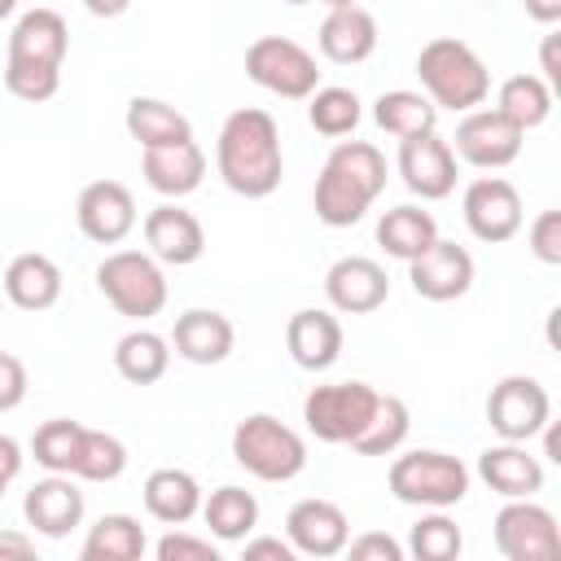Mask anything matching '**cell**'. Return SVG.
I'll use <instances>...</instances> for the list:
<instances>
[{
	"instance_id": "1",
	"label": "cell",
	"mask_w": 561,
	"mask_h": 561,
	"mask_svg": "<svg viewBox=\"0 0 561 561\" xmlns=\"http://www.w3.org/2000/svg\"><path fill=\"white\" fill-rule=\"evenodd\" d=\"M215 167L219 180L237 197H272L285 180V153H280V127L267 110L241 105L224 118L219 140H215Z\"/></svg>"
},
{
	"instance_id": "2",
	"label": "cell",
	"mask_w": 561,
	"mask_h": 561,
	"mask_svg": "<svg viewBox=\"0 0 561 561\" xmlns=\"http://www.w3.org/2000/svg\"><path fill=\"white\" fill-rule=\"evenodd\" d=\"M386 188V153L368 140H337L316 175V219L324 228H351Z\"/></svg>"
},
{
	"instance_id": "3",
	"label": "cell",
	"mask_w": 561,
	"mask_h": 561,
	"mask_svg": "<svg viewBox=\"0 0 561 561\" xmlns=\"http://www.w3.org/2000/svg\"><path fill=\"white\" fill-rule=\"evenodd\" d=\"M416 79H421L425 96L438 110H451V114H469L491 96L486 61L456 35H434L416 53Z\"/></svg>"
},
{
	"instance_id": "4",
	"label": "cell",
	"mask_w": 561,
	"mask_h": 561,
	"mask_svg": "<svg viewBox=\"0 0 561 561\" xmlns=\"http://www.w3.org/2000/svg\"><path fill=\"white\" fill-rule=\"evenodd\" d=\"M232 460L259 482H289L307 469V443L272 412H250L232 430Z\"/></svg>"
},
{
	"instance_id": "5",
	"label": "cell",
	"mask_w": 561,
	"mask_h": 561,
	"mask_svg": "<svg viewBox=\"0 0 561 561\" xmlns=\"http://www.w3.org/2000/svg\"><path fill=\"white\" fill-rule=\"evenodd\" d=\"M386 486L399 504H416V508H451L469 495V469L465 460L434 451V447H416L390 460Z\"/></svg>"
},
{
	"instance_id": "6",
	"label": "cell",
	"mask_w": 561,
	"mask_h": 561,
	"mask_svg": "<svg viewBox=\"0 0 561 561\" xmlns=\"http://www.w3.org/2000/svg\"><path fill=\"white\" fill-rule=\"evenodd\" d=\"M96 289L101 298L127 316V320H149L167 307V276L162 263L145 250H114L96 263Z\"/></svg>"
},
{
	"instance_id": "7",
	"label": "cell",
	"mask_w": 561,
	"mask_h": 561,
	"mask_svg": "<svg viewBox=\"0 0 561 561\" xmlns=\"http://www.w3.org/2000/svg\"><path fill=\"white\" fill-rule=\"evenodd\" d=\"M245 75H250V83H259L263 92H272L280 101H307L320 88L316 57L289 35H259L245 48Z\"/></svg>"
},
{
	"instance_id": "8",
	"label": "cell",
	"mask_w": 561,
	"mask_h": 561,
	"mask_svg": "<svg viewBox=\"0 0 561 561\" xmlns=\"http://www.w3.org/2000/svg\"><path fill=\"white\" fill-rule=\"evenodd\" d=\"M377 394L368 381H329L311 386L302 399V421L320 443H355L377 408Z\"/></svg>"
},
{
	"instance_id": "9",
	"label": "cell",
	"mask_w": 561,
	"mask_h": 561,
	"mask_svg": "<svg viewBox=\"0 0 561 561\" xmlns=\"http://www.w3.org/2000/svg\"><path fill=\"white\" fill-rule=\"evenodd\" d=\"M495 548L504 561H557L561 557V526L557 517L530 500H504L491 522Z\"/></svg>"
},
{
	"instance_id": "10",
	"label": "cell",
	"mask_w": 561,
	"mask_h": 561,
	"mask_svg": "<svg viewBox=\"0 0 561 561\" xmlns=\"http://www.w3.org/2000/svg\"><path fill=\"white\" fill-rule=\"evenodd\" d=\"M552 421V399L543 390V381L526 377V373H513V377H500L486 394V425L508 438V443H530L539 438V430Z\"/></svg>"
},
{
	"instance_id": "11",
	"label": "cell",
	"mask_w": 561,
	"mask_h": 561,
	"mask_svg": "<svg viewBox=\"0 0 561 561\" xmlns=\"http://www.w3.org/2000/svg\"><path fill=\"white\" fill-rule=\"evenodd\" d=\"M460 210H465V228L486 245H504L522 232V193L504 175H478L465 188Z\"/></svg>"
},
{
	"instance_id": "12",
	"label": "cell",
	"mask_w": 561,
	"mask_h": 561,
	"mask_svg": "<svg viewBox=\"0 0 561 561\" xmlns=\"http://www.w3.org/2000/svg\"><path fill=\"white\" fill-rule=\"evenodd\" d=\"M522 127H513L500 110H469L456 123V158L478 167V171H500L508 162H517L522 153Z\"/></svg>"
},
{
	"instance_id": "13",
	"label": "cell",
	"mask_w": 561,
	"mask_h": 561,
	"mask_svg": "<svg viewBox=\"0 0 561 561\" xmlns=\"http://www.w3.org/2000/svg\"><path fill=\"white\" fill-rule=\"evenodd\" d=\"M408 280L425 302H456L473 289V254L456 241L434 237V245L408 263Z\"/></svg>"
},
{
	"instance_id": "14",
	"label": "cell",
	"mask_w": 561,
	"mask_h": 561,
	"mask_svg": "<svg viewBox=\"0 0 561 561\" xmlns=\"http://www.w3.org/2000/svg\"><path fill=\"white\" fill-rule=\"evenodd\" d=\"M285 539L294 543L298 557L329 561V557H337V552L346 548L351 522H346L342 504L320 500V495H307V500H298V504L285 513Z\"/></svg>"
},
{
	"instance_id": "15",
	"label": "cell",
	"mask_w": 561,
	"mask_h": 561,
	"mask_svg": "<svg viewBox=\"0 0 561 561\" xmlns=\"http://www.w3.org/2000/svg\"><path fill=\"white\" fill-rule=\"evenodd\" d=\"M399 175L412 197L443 202L456 188V153L438 131L408 136V140H399Z\"/></svg>"
},
{
	"instance_id": "16",
	"label": "cell",
	"mask_w": 561,
	"mask_h": 561,
	"mask_svg": "<svg viewBox=\"0 0 561 561\" xmlns=\"http://www.w3.org/2000/svg\"><path fill=\"white\" fill-rule=\"evenodd\" d=\"M75 219L88 241L118 245L136 228V197L118 180H92V184H83V193L75 202Z\"/></svg>"
},
{
	"instance_id": "17",
	"label": "cell",
	"mask_w": 561,
	"mask_h": 561,
	"mask_svg": "<svg viewBox=\"0 0 561 561\" xmlns=\"http://www.w3.org/2000/svg\"><path fill=\"white\" fill-rule=\"evenodd\" d=\"M324 298L342 316H368L390 298V276L368 254H342L324 272Z\"/></svg>"
},
{
	"instance_id": "18",
	"label": "cell",
	"mask_w": 561,
	"mask_h": 561,
	"mask_svg": "<svg viewBox=\"0 0 561 561\" xmlns=\"http://www.w3.org/2000/svg\"><path fill=\"white\" fill-rule=\"evenodd\" d=\"M140 228H145L149 254L158 263H167V267H188V263H197L206 254V228H202V219L193 210L175 206V202L153 206Z\"/></svg>"
},
{
	"instance_id": "19",
	"label": "cell",
	"mask_w": 561,
	"mask_h": 561,
	"mask_svg": "<svg viewBox=\"0 0 561 561\" xmlns=\"http://www.w3.org/2000/svg\"><path fill=\"white\" fill-rule=\"evenodd\" d=\"M70 48V26L57 9H26L13 22L9 35V57L4 66H39V70H61Z\"/></svg>"
},
{
	"instance_id": "20",
	"label": "cell",
	"mask_w": 561,
	"mask_h": 561,
	"mask_svg": "<svg viewBox=\"0 0 561 561\" xmlns=\"http://www.w3.org/2000/svg\"><path fill=\"white\" fill-rule=\"evenodd\" d=\"M22 517L44 539H66L83 522V491L70 473H48L22 495Z\"/></svg>"
},
{
	"instance_id": "21",
	"label": "cell",
	"mask_w": 561,
	"mask_h": 561,
	"mask_svg": "<svg viewBox=\"0 0 561 561\" xmlns=\"http://www.w3.org/2000/svg\"><path fill=\"white\" fill-rule=\"evenodd\" d=\"M171 346L180 359L197 364V368H210V364H224L237 346V329L224 311H210V307H188L184 316H175V329H171Z\"/></svg>"
},
{
	"instance_id": "22",
	"label": "cell",
	"mask_w": 561,
	"mask_h": 561,
	"mask_svg": "<svg viewBox=\"0 0 561 561\" xmlns=\"http://www.w3.org/2000/svg\"><path fill=\"white\" fill-rule=\"evenodd\" d=\"M478 478L504 500H530L543 491V460L526 443L500 438L495 447L478 456Z\"/></svg>"
},
{
	"instance_id": "23",
	"label": "cell",
	"mask_w": 561,
	"mask_h": 561,
	"mask_svg": "<svg viewBox=\"0 0 561 561\" xmlns=\"http://www.w3.org/2000/svg\"><path fill=\"white\" fill-rule=\"evenodd\" d=\"M140 175L162 197H188L206 180V153L197 140L153 145V149H140Z\"/></svg>"
},
{
	"instance_id": "24",
	"label": "cell",
	"mask_w": 561,
	"mask_h": 561,
	"mask_svg": "<svg viewBox=\"0 0 561 561\" xmlns=\"http://www.w3.org/2000/svg\"><path fill=\"white\" fill-rule=\"evenodd\" d=\"M320 53L333 61V66H359L377 53V18L364 9V4H337L324 13L320 22Z\"/></svg>"
},
{
	"instance_id": "25",
	"label": "cell",
	"mask_w": 561,
	"mask_h": 561,
	"mask_svg": "<svg viewBox=\"0 0 561 561\" xmlns=\"http://www.w3.org/2000/svg\"><path fill=\"white\" fill-rule=\"evenodd\" d=\"M285 346H289V359L307 373H324L337 364L342 355V324L333 311H320V307H302L289 316L285 324Z\"/></svg>"
},
{
	"instance_id": "26",
	"label": "cell",
	"mask_w": 561,
	"mask_h": 561,
	"mask_svg": "<svg viewBox=\"0 0 561 561\" xmlns=\"http://www.w3.org/2000/svg\"><path fill=\"white\" fill-rule=\"evenodd\" d=\"M0 289L18 311H48L61 298V267L48 254L26 250V254L9 259V267L0 276Z\"/></svg>"
},
{
	"instance_id": "27",
	"label": "cell",
	"mask_w": 561,
	"mask_h": 561,
	"mask_svg": "<svg viewBox=\"0 0 561 561\" xmlns=\"http://www.w3.org/2000/svg\"><path fill=\"white\" fill-rule=\"evenodd\" d=\"M140 495H145V513L162 526H184L202 513V482L188 469H175V465L153 469L145 478Z\"/></svg>"
},
{
	"instance_id": "28",
	"label": "cell",
	"mask_w": 561,
	"mask_h": 561,
	"mask_svg": "<svg viewBox=\"0 0 561 561\" xmlns=\"http://www.w3.org/2000/svg\"><path fill=\"white\" fill-rule=\"evenodd\" d=\"M123 123H127V136H131L140 149L193 140V123H188V114H180L175 105H167V101H158V96H131Z\"/></svg>"
},
{
	"instance_id": "29",
	"label": "cell",
	"mask_w": 561,
	"mask_h": 561,
	"mask_svg": "<svg viewBox=\"0 0 561 561\" xmlns=\"http://www.w3.org/2000/svg\"><path fill=\"white\" fill-rule=\"evenodd\" d=\"M373 123L394 136V140H408V136H425L438 127V105L425 96V92H412V88H390L373 101Z\"/></svg>"
},
{
	"instance_id": "30",
	"label": "cell",
	"mask_w": 561,
	"mask_h": 561,
	"mask_svg": "<svg viewBox=\"0 0 561 561\" xmlns=\"http://www.w3.org/2000/svg\"><path fill=\"white\" fill-rule=\"evenodd\" d=\"M438 237V224L430 210L403 202V206H390L381 219H377V245L390 254V259H403L412 263L421 250H430Z\"/></svg>"
},
{
	"instance_id": "31",
	"label": "cell",
	"mask_w": 561,
	"mask_h": 561,
	"mask_svg": "<svg viewBox=\"0 0 561 561\" xmlns=\"http://www.w3.org/2000/svg\"><path fill=\"white\" fill-rule=\"evenodd\" d=\"M114 368L131 386H153L171 368V342L158 337L153 329H131L114 342Z\"/></svg>"
},
{
	"instance_id": "32",
	"label": "cell",
	"mask_w": 561,
	"mask_h": 561,
	"mask_svg": "<svg viewBox=\"0 0 561 561\" xmlns=\"http://www.w3.org/2000/svg\"><path fill=\"white\" fill-rule=\"evenodd\" d=\"M202 522L210 526V535L219 543H241L259 526V500H254V491L228 482V486L202 495Z\"/></svg>"
},
{
	"instance_id": "33",
	"label": "cell",
	"mask_w": 561,
	"mask_h": 561,
	"mask_svg": "<svg viewBox=\"0 0 561 561\" xmlns=\"http://www.w3.org/2000/svg\"><path fill=\"white\" fill-rule=\"evenodd\" d=\"M145 548H149L145 526L131 513H105L88 530L79 557L83 561H136V557H145Z\"/></svg>"
},
{
	"instance_id": "34",
	"label": "cell",
	"mask_w": 561,
	"mask_h": 561,
	"mask_svg": "<svg viewBox=\"0 0 561 561\" xmlns=\"http://www.w3.org/2000/svg\"><path fill=\"white\" fill-rule=\"evenodd\" d=\"M495 110H500L513 127L530 131V127L548 123V114H552V88H548L539 75H508V79L500 83V92H495Z\"/></svg>"
},
{
	"instance_id": "35",
	"label": "cell",
	"mask_w": 561,
	"mask_h": 561,
	"mask_svg": "<svg viewBox=\"0 0 561 561\" xmlns=\"http://www.w3.org/2000/svg\"><path fill=\"white\" fill-rule=\"evenodd\" d=\"M408 430H412L408 403H403L399 394H377V408H373L364 434H359L351 447H355L359 456H394V451L403 447Z\"/></svg>"
},
{
	"instance_id": "36",
	"label": "cell",
	"mask_w": 561,
	"mask_h": 561,
	"mask_svg": "<svg viewBox=\"0 0 561 561\" xmlns=\"http://www.w3.org/2000/svg\"><path fill=\"white\" fill-rule=\"evenodd\" d=\"M123 469H127V447H123V438L83 425V438H79L70 478H79V482H114V478H123Z\"/></svg>"
},
{
	"instance_id": "37",
	"label": "cell",
	"mask_w": 561,
	"mask_h": 561,
	"mask_svg": "<svg viewBox=\"0 0 561 561\" xmlns=\"http://www.w3.org/2000/svg\"><path fill=\"white\" fill-rule=\"evenodd\" d=\"M364 118V105L351 88H316L307 96V123L320 131V136H351Z\"/></svg>"
},
{
	"instance_id": "38",
	"label": "cell",
	"mask_w": 561,
	"mask_h": 561,
	"mask_svg": "<svg viewBox=\"0 0 561 561\" xmlns=\"http://www.w3.org/2000/svg\"><path fill=\"white\" fill-rule=\"evenodd\" d=\"M465 548L460 526L447 517V508H430L412 530H408V552L416 561H456Z\"/></svg>"
},
{
	"instance_id": "39",
	"label": "cell",
	"mask_w": 561,
	"mask_h": 561,
	"mask_svg": "<svg viewBox=\"0 0 561 561\" xmlns=\"http://www.w3.org/2000/svg\"><path fill=\"white\" fill-rule=\"evenodd\" d=\"M83 425L70 416H53L31 434V456L35 465H44L48 473H70L75 469V451H79Z\"/></svg>"
},
{
	"instance_id": "40",
	"label": "cell",
	"mask_w": 561,
	"mask_h": 561,
	"mask_svg": "<svg viewBox=\"0 0 561 561\" xmlns=\"http://www.w3.org/2000/svg\"><path fill=\"white\" fill-rule=\"evenodd\" d=\"M153 557L158 561H219V548L202 535H188V530H167L158 543H153Z\"/></svg>"
},
{
	"instance_id": "41",
	"label": "cell",
	"mask_w": 561,
	"mask_h": 561,
	"mask_svg": "<svg viewBox=\"0 0 561 561\" xmlns=\"http://www.w3.org/2000/svg\"><path fill=\"white\" fill-rule=\"evenodd\" d=\"M530 254L548 267H561V210H539L535 224L526 228Z\"/></svg>"
},
{
	"instance_id": "42",
	"label": "cell",
	"mask_w": 561,
	"mask_h": 561,
	"mask_svg": "<svg viewBox=\"0 0 561 561\" xmlns=\"http://www.w3.org/2000/svg\"><path fill=\"white\" fill-rule=\"evenodd\" d=\"M342 552H351L355 561H403V543L390 539V535H381V530H368V535L346 539Z\"/></svg>"
},
{
	"instance_id": "43",
	"label": "cell",
	"mask_w": 561,
	"mask_h": 561,
	"mask_svg": "<svg viewBox=\"0 0 561 561\" xmlns=\"http://www.w3.org/2000/svg\"><path fill=\"white\" fill-rule=\"evenodd\" d=\"M26 364L9 351H0V412H13L26 399Z\"/></svg>"
},
{
	"instance_id": "44",
	"label": "cell",
	"mask_w": 561,
	"mask_h": 561,
	"mask_svg": "<svg viewBox=\"0 0 561 561\" xmlns=\"http://www.w3.org/2000/svg\"><path fill=\"white\" fill-rule=\"evenodd\" d=\"M241 552H245V561H294L298 552H294V543L289 539H276V535H245L241 539Z\"/></svg>"
},
{
	"instance_id": "45",
	"label": "cell",
	"mask_w": 561,
	"mask_h": 561,
	"mask_svg": "<svg viewBox=\"0 0 561 561\" xmlns=\"http://www.w3.org/2000/svg\"><path fill=\"white\" fill-rule=\"evenodd\" d=\"M557 44H561V35H557V31H548V35H543V44H539V70H543L539 79H543L552 92L561 88V57H557Z\"/></svg>"
},
{
	"instance_id": "46",
	"label": "cell",
	"mask_w": 561,
	"mask_h": 561,
	"mask_svg": "<svg viewBox=\"0 0 561 561\" xmlns=\"http://www.w3.org/2000/svg\"><path fill=\"white\" fill-rule=\"evenodd\" d=\"M35 557V539L22 530H0V561H31Z\"/></svg>"
},
{
	"instance_id": "47",
	"label": "cell",
	"mask_w": 561,
	"mask_h": 561,
	"mask_svg": "<svg viewBox=\"0 0 561 561\" xmlns=\"http://www.w3.org/2000/svg\"><path fill=\"white\" fill-rule=\"evenodd\" d=\"M22 443L18 438H9V434H0V486H9L18 473H22Z\"/></svg>"
},
{
	"instance_id": "48",
	"label": "cell",
	"mask_w": 561,
	"mask_h": 561,
	"mask_svg": "<svg viewBox=\"0 0 561 561\" xmlns=\"http://www.w3.org/2000/svg\"><path fill=\"white\" fill-rule=\"evenodd\" d=\"M522 4H526V13H530L535 22H543V26L561 22V0H522Z\"/></svg>"
},
{
	"instance_id": "49",
	"label": "cell",
	"mask_w": 561,
	"mask_h": 561,
	"mask_svg": "<svg viewBox=\"0 0 561 561\" xmlns=\"http://www.w3.org/2000/svg\"><path fill=\"white\" fill-rule=\"evenodd\" d=\"M83 9L92 18H123L131 9V0H83Z\"/></svg>"
},
{
	"instance_id": "50",
	"label": "cell",
	"mask_w": 561,
	"mask_h": 561,
	"mask_svg": "<svg viewBox=\"0 0 561 561\" xmlns=\"http://www.w3.org/2000/svg\"><path fill=\"white\" fill-rule=\"evenodd\" d=\"M539 434H543V456H548L552 465H561V438H557V425L548 421V425H543Z\"/></svg>"
},
{
	"instance_id": "51",
	"label": "cell",
	"mask_w": 561,
	"mask_h": 561,
	"mask_svg": "<svg viewBox=\"0 0 561 561\" xmlns=\"http://www.w3.org/2000/svg\"><path fill=\"white\" fill-rule=\"evenodd\" d=\"M285 4H311V0H285ZM320 4H329V9H337V4H359V0H320Z\"/></svg>"
},
{
	"instance_id": "52",
	"label": "cell",
	"mask_w": 561,
	"mask_h": 561,
	"mask_svg": "<svg viewBox=\"0 0 561 561\" xmlns=\"http://www.w3.org/2000/svg\"><path fill=\"white\" fill-rule=\"evenodd\" d=\"M13 9H18V0H0V22H4V18L13 13Z\"/></svg>"
},
{
	"instance_id": "53",
	"label": "cell",
	"mask_w": 561,
	"mask_h": 561,
	"mask_svg": "<svg viewBox=\"0 0 561 561\" xmlns=\"http://www.w3.org/2000/svg\"><path fill=\"white\" fill-rule=\"evenodd\" d=\"M0 500H4V486H0Z\"/></svg>"
},
{
	"instance_id": "54",
	"label": "cell",
	"mask_w": 561,
	"mask_h": 561,
	"mask_svg": "<svg viewBox=\"0 0 561 561\" xmlns=\"http://www.w3.org/2000/svg\"><path fill=\"white\" fill-rule=\"evenodd\" d=\"M482 4H495V0H482Z\"/></svg>"
}]
</instances>
